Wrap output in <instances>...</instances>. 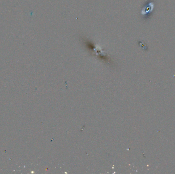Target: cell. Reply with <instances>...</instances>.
<instances>
[{
  "label": "cell",
  "mask_w": 175,
  "mask_h": 174,
  "mask_svg": "<svg viewBox=\"0 0 175 174\" xmlns=\"http://www.w3.org/2000/svg\"><path fill=\"white\" fill-rule=\"evenodd\" d=\"M154 6L155 5H154V2H150L148 5L145 6L142 9L141 11V14L145 15L147 13H151L154 10Z\"/></svg>",
  "instance_id": "6da1fadb"
}]
</instances>
